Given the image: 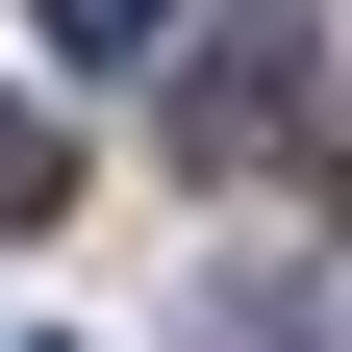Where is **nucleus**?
I'll use <instances>...</instances> for the list:
<instances>
[{
  "label": "nucleus",
  "instance_id": "obj_2",
  "mask_svg": "<svg viewBox=\"0 0 352 352\" xmlns=\"http://www.w3.org/2000/svg\"><path fill=\"white\" fill-rule=\"evenodd\" d=\"M25 25H51V76H151L176 51V0H25Z\"/></svg>",
  "mask_w": 352,
  "mask_h": 352
},
{
  "label": "nucleus",
  "instance_id": "obj_3",
  "mask_svg": "<svg viewBox=\"0 0 352 352\" xmlns=\"http://www.w3.org/2000/svg\"><path fill=\"white\" fill-rule=\"evenodd\" d=\"M76 201V151H51V101H0V227H51Z\"/></svg>",
  "mask_w": 352,
  "mask_h": 352
},
{
  "label": "nucleus",
  "instance_id": "obj_1",
  "mask_svg": "<svg viewBox=\"0 0 352 352\" xmlns=\"http://www.w3.org/2000/svg\"><path fill=\"white\" fill-rule=\"evenodd\" d=\"M277 126H302V51H277V25H227V51L176 76V151H201V176H252Z\"/></svg>",
  "mask_w": 352,
  "mask_h": 352
},
{
  "label": "nucleus",
  "instance_id": "obj_4",
  "mask_svg": "<svg viewBox=\"0 0 352 352\" xmlns=\"http://www.w3.org/2000/svg\"><path fill=\"white\" fill-rule=\"evenodd\" d=\"M327 201H352V101H327Z\"/></svg>",
  "mask_w": 352,
  "mask_h": 352
}]
</instances>
